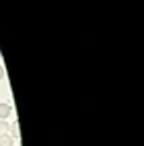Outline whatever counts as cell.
Returning a JSON list of instances; mask_svg holds the SVG:
<instances>
[{"label":"cell","mask_w":144,"mask_h":146,"mask_svg":"<svg viewBox=\"0 0 144 146\" xmlns=\"http://www.w3.org/2000/svg\"><path fill=\"white\" fill-rule=\"evenodd\" d=\"M4 130H8V124L0 120V134H4Z\"/></svg>","instance_id":"4"},{"label":"cell","mask_w":144,"mask_h":146,"mask_svg":"<svg viewBox=\"0 0 144 146\" xmlns=\"http://www.w3.org/2000/svg\"><path fill=\"white\" fill-rule=\"evenodd\" d=\"M12 114V106L10 104H0V120H6Z\"/></svg>","instance_id":"1"},{"label":"cell","mask_w":144,"mask_h":146,"mask_svg":"<svg viewBox=\"0 0 144 146\" xmlns=\"http://www.w3.org/2000/svg\"><path fill=\"white\" fill-rule=\"evenodd\" d=\"M8 128H10V134H8V136H10L12 140H16V138H19V124L14 122V124H10Z\"/></svg>","instance_id":"3"},{"label":"cell","mask_w":144,"mask_h":146,"mask_svg":"<svg viewBox=\"0 0 144 146\" xmlns=\"http://www.w3.org/2000/svg\"><path fill=\"white\" fill-rule=\"evenodd\" d=\"M2 77H4V67L0 65V79H2Z\"/></svg>","instance_id":"5"},{"label":"cell","mask_w":144,"mask_h":146,"mask_svg":"<svg viewBox=\"0 0 144 146\" xmlns=\"http://www.w3.org/2000/svg\"><path fill=\"white\" fill-rule=\"evenodd\" d=\"M14 140L8 136V134H0V146H12Z\"/></svg>","instance_id":"2"}]
</instances>
